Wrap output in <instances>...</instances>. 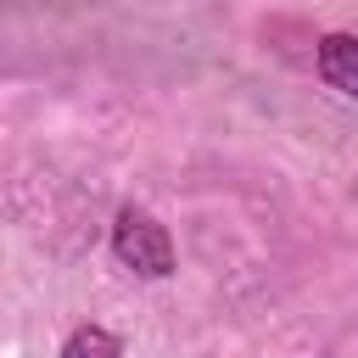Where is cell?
Here are the masks:
<instances>
[{"label":"cell","instance_id":"3957f363","mask_svg":"<svg viewBox=\"0 0 358 358\" xmlns=\"http://www.w3.org/2000/svg\"><path fill=\"white\" fill-rule=\"evenodd\" d=\"M62 358H123V347H117V336H112L106 324H78V330L67 336Z\"/></svg>","mask_w":358,"mask_h":358},{"label":"cell","instance_id":"6da1fadb","mask_svg":"<svg viewBox=\"0 0 358 358\" xmlns=\"http://www.w3.org/2000/svg\"><path fill=\"white\" fill-rule=\"evenodd\" d=\"M112 257H117L123 268L145 274V280L173 274V241H168V229H162L151 213H140V207H123V213L112 218Z\"/></svg>","mask_w":358,"mask_h":358},{"label":"cell","instance_id":"7a4b0ae2","mask_svg":"<svg viewBox=\"0 0 358 358\" xmlns=\"http://www.w3.org/2000/svg\"><path fill=\"white\" fill-rule=\"evenodd\" d=\"M319 78L336 90V95H358V39L352 34H330L319 45Z\"/></svg>","mask_w":358,"mask_h":358}]
</instances>
